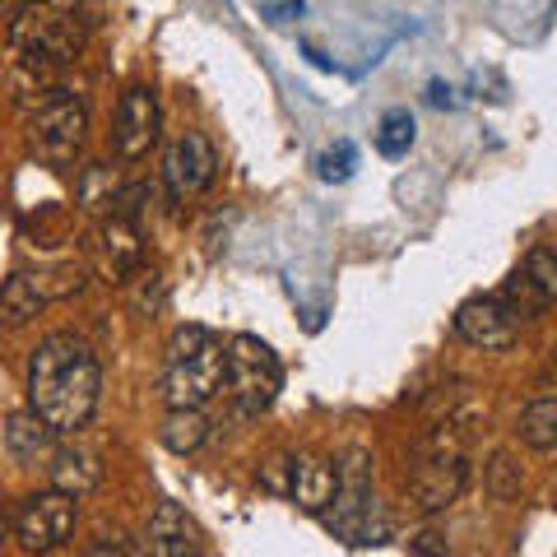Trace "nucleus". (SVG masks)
Returning a JSON list of instances; mask_svg holds the SVG:
<instances>
[{"instance_id":"obj_1","label":"nucleus","mask_w":557,"mask_h":557,"mask_svg":"<svg viewBox=\"0 0 557 557\" xmlns=\"http://www.w3.org/2000/svg\"><path fill=\"white\" fill-rule=\"evenodd\" d=\"M24 386H28V409L38 413L57 437H75L98 413V395H102L98 354L79 335L57 330V335H47L33 348Z\"/></svg>"},{"instance_id":"obj_2","label":"nucleus","mask_w":557,"mask_h":557,"mask_svg":"<svg viewBox=\"0 0 557 557\" xmlns=\"http://www.w3.org/2000/svg\"><path fill=\"white\" fill-rule=\"evenodd\" d=\"M10 47L20 57V75H28L47 94L51 75L65 61H75V51L84 47V24L75 14V0H24L10 14Z\"/></svg>"},{"instance_id":"obj_3","label":"nucleus","mask_w":557,"mask_h":557,"mask_svg":"<svg viewBox=\"0 0 557 557\" xmlns=\"http://www.w3.org/2000/svg\"><path fill=\"white\" fill-rule=\"evenodd\" d=\"M223 368H228V344L209 335L200 325H186L168 344V368H163V405L168 409H200L209 395H219Z\"/></svg>"},{"instance_id":"obj_4","label":"nucleus","mask_w":557,"mask_h":557,"mask_svg":"<svg viewBox=\"0 0 557 557\" xmlns=\"http://www.w3.org/2000/svg\"><path fill=\"white\" fill-rule=\"evenodd\" d=\"M465 423L446 418L418 442V456H413V469H409V497L418 502L423 511H446L450 502L460 497L465 487Z\"/></svg>"},{"instance_id":"obj_5","label":"nucleus","mask_w":557,"mask_h":557,"mask_svg":"<svg viewBox=\"0 0 557 557\" xmlns=\"http://www.w3.org/2000/svg\"><path fill=\"white\" fill-rule=\"evenodd\" d=\"M89 139V108L70 89H47L28 116V145L47 163H75V153Z\"/></svg>"},{"instance_id":"obj_6","label":"nucleus","mask_w":557,"mask_h":557,"mask_svg":"<svg viewBox=\"0 0 557 557\" xmlns=\"http://www.w3.org/2000/svg\"><path fill=\"white\" fill-rule=\"evenodd\" d=\"M223 381H228V395L237 413H265L274 405L278 386H284V372H278V358L265 339L256 335H233L228 339V368H223Z\"/></svg>"},{"instance_id":"obj_7","label":"nucleus","mask_w":557,"mask_h":557,"mask_svg":"<svg viewBox=\"0 0 557 557\" xmlns=\"http://www.w3.org/2000/svg\"><path fill=\"white\" fill-rule=\"evenodd\" d=\"M79 525V507L70 493H57V487H47V493H33L20 502V511H14L10 530L20 539V548L42 557V553H57L70 544V534Z\"/></svg>"},{"instance_id":"obj_8","label":"nucleus","mask_w":557,"mask_h":557,"mask_svg":"<svg viewBox=\"0 0 557 557\" xmlns=\"http://www.w3.org/2000/svg\"><path fill=\"white\" fill-rule=\"evenodd\" d=\"M372 456L354 446L339 465V487L325 511V525L348 544H372Z\"/></svg>"},{"instance_id":"obj_9","label":"nucleus","mask_w":557,"mask_h":557,"mask_svg":"<svg viewBox=\"0 0 557 557\" xmlns=\"http://www.w3.org/2000/svg\"><path fill=\"white\" fill-rule=\"evenodd\" d=\"M214 177H219V153H214V145H209L200 131H186L177 145L168 149V159H163L168 200H172V205L196 200L200 190L214 186Z\"/></svg>"},{"instance_id":"obj_10","label":"nucleus","mask_w":557,"mask_h":557,"mask_svg":"<svg viewBox=\"0 0 557 557\" xmlns=\"http://www.w3.org/2000/svg\"><path fill=\"white\" fill-rule=\"evenodd\" d=\"M159 126H163V112H159V94L149 84H135V89L121 94L116 102V121H112V145L126 163L145 159V153L159 145Z\"/></svg>"},{"instance_id":"obj_11","label":"nucleus","mask_w":557,"mask_h":557,"mask_svg":"<svg viewBox=\"0 0 557 557\" xmlns=\"http://www.w3.org/2000/svg\"><path fill=\"white\" fill-rule=\"evenodd\" d=\"M456 335L465 344L483 348V354H502V348L516 344L520 321H516V311L502 302V293H479V298L456 307Z\"/></svg>"},{"instance_id":"obj_12","label":"nucleus","mask_w":557,"mask_h":557,"mask_svg":"<svg viewBox=\"0 0 557 557\" xmlns=\"http://www.w3.org/2000/svg\"><path fill=\"white\" fill-rule=\"evenodd\" d=\"M502 302L516 311V321H534L539 311H548L557 302V251L553 247H534L520 270L507 278Z\"/></svg>"},{"instance_id":"obj_13","label":"nucleus","mask_w":557,"mask_h":557,"mask_svg":"<svg viewBox=\"0 0 557 557\" xmlns=\"http://www.w3.org/2000/svg\"><path fill=\"white\" fill-rule=\"evenodd\" d=\"M339 487V465L325 456H293V479H288V502H298V511L325 516Z\"/></svg>"},{"instance_id":"obj_14","label":"nucleus","mask_w":557,"mask_h":557,"mask_svg":"<svg viewBox=\"0 0 557 557\" xmlns=\"http://www.w3.org/2000/svg\"><path fill=\"white\" fill-rule=\"evenodd\" d=\"M47 474H51V487H57V493L84 497V493H94V487L102 483V456L94 446H84V442L57 446V450H51Z\"/></svg>"},{"instance_id":"obj_15","label":"nucleus","mask_w":557,"mask_h":557,"mask_svg":"<svg viewBox=\"0 0 557 557\" xmlns=\"http://www.w3.org/2000/svg\"><path fill=\"white\" fill-rule=\"evenodd\" d=\"M98 260H102V270H108L112 278H126L139 270V260H145V247H139V228H135V219H121L112 214L108 223H102V233H98Z\"/></svg>"},{"instance_id":"obj_16","label":"nucleus","mask_w":557,"mask_h":557,"mask_svg":"<svg viewBox=\"0 0 557 557\" xmlns=\"http://www.w3.org/2000/svg\"><path fill=\"white\" fill-rule=\"evenodd\" d=\"M149 548L153 557H205L196 544V530H190V520L177 502H159V511L149 520Z\"/></svg>"},{"instance_id":"obj_17","label":"nucleus","mask_w":557,"mask_h":557,"mask_svg":"<svg viewBox=\"0 0 557 557\" xmlns=\"http://www.w3.org/2000/svg\"><path fill=\"white\" fill-rule=\"evenodd\" d=\"M209 437V418L200 409H168L163 428H159V442L172 450V456H190V450H200Z\"/></svg>"},{"instance_id":"obj_18","label":"nucleus","mask_w":557,"mask_h":557,"mask_svg":"<svg viewBox=\"0 0 557 557\" xmlns=\"http://www.w3.org/2000/svg\"><path fill=\"white\" fill-rule=\"evenodd\" d=\"M51 437H57V432H51L33 409H28V413H14L10 423H5V446H10L20 460H38V456H47V450H51Z\"/></svg>"},{"instance_id":"obj_19","label":"nucleus","mask_w":557,"mask_h":557,"mask_svg":"<svg viewBox=\"0 0 557 557\" xmlns=\"http://www.w3.org/2000/svg\"><path fill=\"white\" fill-rule=\"evenodd\" d=\"M520 442L534 450H557V395H544L520 413Z\"/></svg>"},{"instance_id":"obj_20","label":"nucleus","mask_w":557,"mask_h":557,"mask_svg":"<svg viewBox=\"0 0 557 557\" xmlns=\"http://www.w3.org/2000/svg\"><path fill=\"white\" fill-rule=\"evenodd\" d=\"M42 311V298L33 293L28 284V274H10L5 278V288H0V325H28L33 317Z\"/></svg>"},{"instance_id":"obj_21","label":"nucleus","mask_w":557,"mask_h":557,"mask_svg":"<svg viewBox=\"0 0 557 557\" xmlns=\"http://www.w3.org/2000/svg\"><path fill=\"white\" fill-rule=\"evenodd\" d=\"M413 112L409 108H391V112H381L376 121V149L386 153V159H405V153L413 149Z\"/></svg>"},{"instance_id":"obj_22","label":"nucleus","mask_w":557,"mask_h":557,"mask_svg":"<svg viewBox=\"0 0 557 557\" xmlns=\"http://www.w3.org/2000/svg\"><path fill=\"white\" fill-rule=\"evenodd\" d=\"M358 168V149L354 139H339V145H330L325 153H317V177L321 182H348Z\"/></svg>"},{"instance_id":"obj_23","label":"nucleus","mask_w":557,"mask_h":557,"mask_svg":"<svg viewBox=\"0 0 557 557\" xmlns=\"http://www.w3.org/2000/svg\"><path fill=\"white\" fill-rule=\"evenodd\" d=\"M288 479H293V456H270L260 465V487L274 497H288Z\"/></svg>"},{"instance_id":"obj_24","label":"nucleus","mask_w":557,"mask_h":557,"mask_svg":"<svg viewBox=\"0 0 557 557\" xmlns=\"http://www.w3.org/2000/svg\"><path fill=\"white\" fill-rule=\"evenodd\" d=\"M307 0H260V14H265L270 24H288V20H302Z\"/></svg>"},{"instance_id":"obj_25","label":"nucleus","mask_w":557,"mask_h":557,"mask_svg":"<svg viewBox=\"0 0 557 557\" xmlns=\"http://www.w3.org/2000/svg\"><path fill=\"white\" fill-rule=\"evenodd\" d=\"M84 557H139V553H135L121 534H102V539H94L89 553H84Z\"/></svg>"},{"instance_id":"obj_26","label":"nucleus","mask_w":557,"mask_h":557,"mask_svg":"<svg viewBox=\"0 0 557 557\" xmlns=\"http://www.w3.org/2000/svg\"><path fill=\"white\" fill-rule=\"evenodd\" d=\"M511 469H516L511 456H497V460H493V493H497V497H511L516 487H520V479H511Z\"/></svg>"},{"instance_id":"obj_27","label":"nucleus","mask_w":557,"mask_h":557,"mask_svg":"<svg viewBox=\"0 0 557 557\" xmlns=\"http://www.w3.org/2000/svg\"><path fill=\"white\" fill-rule=\"evenodd\" d=\"M428 102H432V108H456V98H450V84L432 79V84H428Z\"/></svg>"},{"instance_id":"obj_28","label":"nucleus","mask_w":557,"mask_h":557,"mask_svg":"<svg viewBox=\"0 0 557 557\" xmlns=\"http://www.w3.org/2000/svg\"><path fill=\"white\" fill-rule=\"evenodd\" d=\"M413 553H418V557H446V544H437V534H418Z\"/></svg>"},{"instance_id":"obj_29","label":"nucleus","mask_w":557,"mask_h":557,"mask_svg":"<svg viewBox=\"0 0 557 557\" xmlns=\"http://www.w3.org/2000/svg\"><path fill=\"white\" fill-rule=\"evenodd\" d=\"M5 539H10V511L0 507V544H5Z\"/></svg>"}]
</instances>
